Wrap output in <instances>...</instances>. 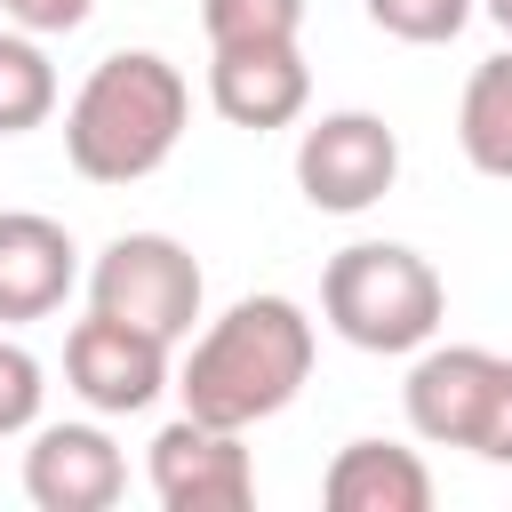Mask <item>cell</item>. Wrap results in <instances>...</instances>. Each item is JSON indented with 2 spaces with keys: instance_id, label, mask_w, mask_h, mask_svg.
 I'll return each mask as SVG.
<instances>
[{
  "instance_id": "cell-1",
  "label": "cell",
  "mask_w": 512,
  "mask_h": 512,
  "mask_svg": "<svg viewBox=\"0 0 512 512\" xmlns=\"http://www.w3.org/2000/svg\"><path fill=\"white\" fill-rule=\"evenodd\" d=\"M312 352H320V336H312V312H304L296 296H280V288L240 296V304H224V312L192 336V352H184V368H176L184 416L256 432L264 416H280V408L304 392Z\"/></svg>"
},
{
  "instance_id": "cell-2",
  "label": "cell",
  "mask_w": 512,
  "mask_h": 512,
  "mask_svg": "<svg viewBox=\"0 0 512 512\" xmlns=\"http://www.w3.org/2000/svg\"><path fill=\"white\" fill-rule=\"evenodd\" d=\"M192 88L160 48H112L64 104V160L88 184H144L176 160Z\"/></svg>"
},
{
  "instance_id": "cell-3",
  "label": "cell",
  "mask_w": 512,
  "mask_h": 512,
  "mask_svg": "<svg viewBox=\"0 0 512 512\" xmlns=\"http://www.w3.org/2000/svg\"><path fill=\"white\" fill-rule=\"evenodd\" d=\"M320 320H328L352 352L400 360V352H416V344L440 336V320H448V280H440L432 256L408 248V240H352V248H336L328 272H320Z\"/></svg>"
},
{
  "instance_id": "cell-4",
  "label": "cell",
  "mask_w": 512,
  "mask_h": 512,
  "mask_svg": "<svg viewBox=\"0 0 512 512\" xmlns=\"http://www.w3.org/2000/svg\"><path fill=\"white\" fill-rule=\"evenodd\" d=\"M400 408H408V432L424 448H464L480 464H512V352L416 344Z\"/></svg>"
},
{
  "instance_id": "cell-5",
  "label": "cell",
  "mask_w": 512,
  "mask_h": 512,
  "mask_svg": "<svg viewBox=\"0 0 512 512\" xmlns=\"http://www.w3.org/2000/svg\"><path fill=\"white\" fill-rule=\"evenodd\" d=\"M200 296H208V280H200V264L176 232H112L88 264V312H112V320H128L160 344L192 336Z\"/></svg>"
},
{
  "instance_id": "cell-6",
  "label": "cell",
  "mask_w": 512,
  "mask_h": 512,
  "mask_svg": "<svg viewBox=\"0 0 512 512\" xmlns=\"http://www.w3.org/2000/svg\"><path fill=\"white\" fill-rule=\"evenodd\" d=\"M392 184H400V128L384 112L344 104L296 136V192L320 216H368Z\"/></svg>"
},
{
  "instance_id": "cell-7",
  "label": "cell",
  "mask_w": 512,
  "mask_h": 512,
  "mask_svg": "<svg viewBox=\"0 0 512 512\" xmlns=\"http://www.w3.org/2000/svg\"><path fill=\"white\" fill-rule=\"evenodd\" d=\"M144 472H152L160 512H248L256 504V456H248V432L232 424H200V416L160 424L144 448Z\"/></svg>"
},
{
  "instance_id": "cell-8",
  "label": "cell",
  "mask_w": 512,
  "mask_h": 512,
  "mask_svg": "<svg viewBox=\"0 0 512 512\" xmlns=\"http://www.w3.org/2000/svg\"><path fill=\"white\" fill-rule=\"evenodd\" d=\"M168 352L176 344L112 320V312H88L64 336V384H72V400L88 416H144L168 392Z\"/></svg>"
},
{
  "instance_id": "cell-9",
  "label": "cell",
  "mask_w": 512,
  "mask_h": 512,
  "mask_svg": "<svg viewBox=\"0 0 512 512\" xmlns=\"http://www.w3.org/2000/svg\"><path fill=\"white\" fill-rule=\"evenodd\" d=\"M24 496L40 512H112L128 496V456H120V440L96 416H80V424H32Z\"/></svg>"
},
{
  "instance_id": "cell-10",
  "label": "cell",
  "mask_w": 512,
  "mask_h": 512,
  "mask_svg": "<svg viewBox=\"0 0 512 512\" xmlns=\"http://www.w3.org/2000/svg\"><path fill=\"white\" fill-rule=\"evenodd\" d=\"M208 104L224 128H248V136H272L288 120H304L312 104V64L304 48H208Z\"/></svg>"
},
{
  "instance_id": "cell-11",
  "label": "cell",
  "mask_w": 512,
  "mask_h": 512,
  "mask_svg": "<svg viewBox=\"0 0 512 512\" xmlns=\"http://www.w3.org/2000/svg\"><path fill=\"white\" fill-rule=\"evenodd\" d=\"M80 288V240L40 208H0V328L64 312Z\"/></svg>"
},
{
  "instance_id": "cell-12",
  "label": "cell",
  "mask_w": 512,
  "mask_h": 512,
  "mask_svg": "<svg viewBox=\"0 0 512 512\" xmlns=\"http://www.w3.org/2000/svg\"><path fill=\"white\" fill-rule=\"evenodd\" d=\"M328 512H432V464L400 440H344L320 472Z\"/></svg>"
},
{
  "instance_id": "cell-13",
  "label": "cell",
  "mask_w": 512,
  "mask_h": 512,
  "mask_svg": "<svg viewBox=\"0 0 512 512\" xmlns=\"http://www.w3.org/2000/svg\"><path fill=\"white\" fill-rule=\"evenodd\" d=\"M456 144H464V160L480 176L512 184V48L472 64V80L456 96Z\"/></svg>"
},
{
  "instance_id": "cell-14",
  "label": "cell",
  "mask_w": 512,
  "mask_h": 512,
  "mask_svg": "<svg viewBox=\"0 0 512 512\" xmlns=\"http://www.w3.org/2000/svg\"><path fill=\"white\" fill-rule=\"evenodd\" d=\"M56 112V64H48V40L32 32H0V136H32L48 128Z\"/></svg>"
},
{
  "instance_id": "cell-15",
  "label": "cell",
  "mask_w": 512,
  "mask_h": 512,
  "mask_svg": "<svg viewBox=\"0 0 512 512\" xmlns=\"http://www.w3.org/2000/svg\"><path fill=\"white\" fill-rule=\"evenodd\" d=\"M208 48H288L304 40V0H200Z\"/></svg>"
},
{
  "instance_id": "cell-16",
  "label": "cell",
  "mask_w": 512,
  "mask_h": 512,
  "mask_svg": "<svg viewBox=\"0 0 512 512\" xmlns=\"http://www.w3.org/2000/svg\"><path fill=\"white\" fill-rule=\"evenodd\" d=\"M360 8H368V24L392 32V40H408V48H440V40H456V32L472 24L480 0H360Z\"/></svg>"
},
{
  "instance_id": "cell-17",
  "label": "cell",
  "mask_w": 512,
  "mask_h": 512,
  "mask_svg": "<svg viewBox=\"0 0 512 512\" xmlns=\"http://www.w3.org/2000/svg\"><path fill=\"white\" fill-rule=\"evenodd\" d=\"M40 400H48V368H40L16 336H0V440L32 432V424H40Z\"/></svg>"
},
{
  "instance_id": "cell-18",
  "label": "cell",
  "mask_w": 512,
  "mask_h": 512,
  "mask_svg": "<svg viewBox=\"0 0 512 512\" xmlns=\"http://www.w3.org/2000/svg\"><path fill=\"white\" fill-rule=\"evenodd\" d=\"M0 16L16 32H32V40H64V32H80L96 16V0H0Z\"/></svg>"
},
{
  "instance_id": "cell-19",
  "label": "cell",
  "mask_w": 512,
  "mask_h": 512,
  "mask_svg": "<svg viewBox=\"0 0 512 512\" xmlns=\"http://www.w3.org/2000/svg\"><path fill=\"white\" fill-rule=\"evenodd\" d=\"M480 8H488V16H496V24L512 32V0H480Z\"/></svg>"
}]
</instances>
